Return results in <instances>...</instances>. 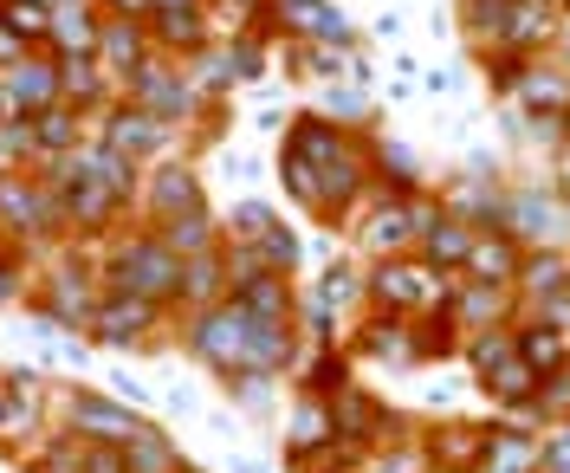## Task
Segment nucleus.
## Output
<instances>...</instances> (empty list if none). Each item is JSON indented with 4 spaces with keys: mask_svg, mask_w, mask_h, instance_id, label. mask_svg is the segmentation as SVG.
Returning a JSON list of instances; mask_svg holds the SVG:
<instances>
[{
    "mask_svg": "<svg viewBox=\"0 0 570 473\" xmlns=\"http://www.w3.org/2000/svg\"><path fill=\"white\" fill-rule=\"evenodd\" d=\"M279 176H285V195L305 215L337 227V220H351L363 195H376V144L344 130V124H331V117H292L279 149Z\"/></svg>",
    "mask_w": 570,
    "mask_h": 473,
    "instance_id": "obj_1",
    "label": "nucleus"
},
{
    "mask_svg": "<svg viewBox=\"0 0 570 473\" xmlns=\"http://www.w3.org/2000/svg\"><path fill=\"white\" fill-rule=\"evenodd\" d=\"M181 344H188V357H195L202 369H214L227 390H234V383H259V376H253L259 318H253L247 305L220 298V305H208V312H188V318H181Z\"/></svg>",
    "mask_w": 570,
    "mask_h": 473,
    "instance_id": "obj_2",
    "label": "nucleus"
},
{
    "mask_svg": "<svg viewBox=\"0 0 570 473\" xmlns=\"http://www.w3.org/2000/svg\"><path fill=\"white\" fill-rule=\"evenodd\" d=\"M454 286H461V273H441V266H428L422 254H402V259H376V266H370L363 298H370V312H383V318H434V312H448Z\"/></svg>",
    "mask_w": 570,
    "mask_h": 473,
    "instance_id": "obj_3",
    "label": "nucleus"
},
{
    "mask_svg": "<svg viewBox=\"0 0 570 473\" xmlns=\"http://www.w3.org/2000/svg\"><path fill=\"white\" fill-rule=\"evenodd\" d=\"M105 292H130V298H149V305H176L181 312V259L163 247V234H130L110 247V266H105Z\"/></svg>",
    "mask_w": 570,
    "mask_h": 473,
    "instance_id": "obj_4",
    "label": "nucleus"
},
{
    "mask_svg": "<svg viewBox=\"0 0 570 473\" xmlns=\"http://www.w3.org/2000/svg\"><path fill=\"white\" fill-rule=\"evenodd\" d=\"M466 364H473L480 390H487L499 408H512V415H532V402H538V390H544V376H538V369L519 357V344H512V325L466 337Z\"/></svg>",
    "mask_w": 570,
    "mask_h": 473,
    "instance_id": "obj_5",
    "label": "nucleus"
},
{
    "mask_svg": "<svg viewBox=\"0 0 570 473\" xmlns=\"http://www.w3.org/2000/svg\"><path fill=\"white\" fill-rule=\"evenodd\" d=\"M59 428L66 435H78L85 447H137L142 435H156V422H142V415H130L124 402L98 396V390H66L59 396Z\"/></svg>",
    "mask_w": 570,
    "mask_h": 473,
    "instance_id": "obj_6",
    "label": "nucleus"
},
{
    "mask_svg": "<svg viewBox=\"0 0 570 473\" xmlns=\"http://www.w3.org/2000/svg\"><path fill=\"white\" fill-rule=\"evenodd\" d=\"M434 208H441V201H428V195H383V188H376V208H370L363 227H356V247L370 254V266H376V259L415 254Z\"/></svg>",
    "mask_w": 570,
    "mask_h": 473,
    "instance_id": "obj_7",
    "label": "nucleus"
},
{
    "mask_svg": "<svg viewBox=\"0 0 570 473\" xmlns=\"http://www.w3.org/2000/svg\"><path fill=\"white\" fill-rule=\"evenodd\" d=\"M156 331H163V305L130 298V292H105L91 312V337L110 351H142V344H156Z\"/></svg>",
    "mask_w": 570,
    "mask_h": 473,
    "instance_id": "obj_8",
    "label": "nucleus"
},
{
    "mask_svg": "<svg viewBox=\"0 0 570 473\" xmlns=\"http://www.w3.org/2000/svg\"><path fill=\"white\" fill-rule=\"evenodd\" d=\"M473 473H551V435L525 422H493Z\"/></svg>",
    "mask_w": 570,
    "mask_h": 473,
    "instance_id": "obj_9",
    "label": "nucleus"
},
{
    "mask_svg": "<svg viewBox=\"0 0 570 473\" xmlns=\"http://www.w3.org/2000/svg\"><path fill=\"white\" fill-rule=\"evenodd\" d=\"M570 215L564 195H544V188H512L505 195V215H499V234H512L525 254L532 247H551V234H558V220Z\"/></svg>",
    "mask_w": 570,
    "mask_h": 473,
    "instance_id": "obj_10",
    "label": "nucleus"
},
{
    "mask_svg": "<svg viewBox=\"0 0 570 473\" xmlns=\"http://www.w3.org/2000/svg\"><path fill=\"white\" fill-rule=\"evenodd\" d=\"M176 137V124H163V117H149L142 105H117L105 124V149L110 156H124V162H142V156H156V149H169Z\"/></svg>",
    "mask_w": 570,
    "mask_h": 473,
    "instance_id": "obj_11",
    "label": "nucleus"
},
{
    "mask_svg": "<svg viewBox=\"0 0 570 473\" xmlns=\"http://www.w3.org/2000/svg\"><path fill=\"white\" fill-rule=\"evenodd\" d=\"M570 286V254L564 247H532L525 254V266H519V318H532V312H544L551 298H564Z\"/></svg>",
    "mask_w": 570,
    "mask_h": 473,
    "instance_id": "obj_12",
    "label": "nucleus"
},
{
    "mask_svg": "<svg viewBox=\"0 0 570 473\" xmlns=\"http://www.w3.org/2000/svg\"><path fill=\"white\" fill-rule=\"evenodd\" d=\"M273 13L292 33V46H351V27L331 0H273Z\"/></svg>",
    "mask_w": 570,
    "mask_h": 473,
    "instance_id": "obj_13",
    "label": "nucleus"
},
{
    "mask_svg": "<svg viewBox=\"0 0 570 473\" xmlns=\"http://www.w3.org/2000/svg\"><path fill=\"white\" fill-rule=\"evenodd\" d=\"M142 208H149V220H156V227H169V220H181V215H202L208 201H202L195 169H188V162H169V169H156V176H149V188H142Z\"/></svg>",
    "mask_w": 570,
    "mask_h": 473,
    "instance_id": "obj_14",
    "label": "nucleus"
},
{
    "mask_svg": "<svg viewBox=\"0 0 570 473\" xmlns=\"http://www.w3.org/2000/svg\"><path fill=\"white\" fill-rule=\"evenodd\" d=\"M519 266H525V247L512 240V234H499V227H480V240H473V254H466V273L473 286H519Z\"/></svg>",
    "mask_w": 570,
    "mask_h": 473,
    "instance_id": "obj_15",
    "label": "nucleus"
},
{
    "mask_svg": "<svg viewBox=\"0 0 570 473\" xmlns=\"http://www.w3.org/2000/svg\"><path fill=\"white\" fill-rule=\"evenodd\" d=\"M473 240H480V227H473V220L434 208V215H428V227H422V247H415V254H422L428 266H441V273H466Z\"/></svg>",
    "mask_w": 570,
    "mask_h": 473,
    "instance_id": "obj_16",
    "label": "nucleus"
},
{
    "mask_svg": "<svg viewBox=\"0 0 570 473\" xmlns=\"http://www.w3.org/2000/svg\"><path fill=\"white\" fill-rule=\"evenodd\" d=\"M351 357H370V364H415V331H409V318L370 312V318L351 331Z\"/></svg>",
    "mask_w": 570,
    "mask_h": 473,
    "instance_id": "obj_17",
    "label": "nucleus"
},
{
    "mask_svg": "<svg viewBox=\"0 0 570 473\" xmlns=\"http://www.w3.org/2000/svg\"><path fill=\"white\" fill-rule=\"evenodd\" d=\"M512 344H519V357L551 383L558 369H570V331L564 325H551V318H519L512 325Z\"/></svg>",
    "mask_w": 570,
    "mask_h": 473,
    "instance_id": "obj_18",
    "label": "nucleus"
},
{
    "mask_svg": "<svg viewBox=\"0 0 570 473\" xmlns=\"http://www.w3.org/2000/svg\"><path fill=\"white\" fill-rule=\"evenodd\" d=\"M487 428L493 422H441V428H428V461L448 473H473L480 447H487Z\"/></svg>",
    "mask_w": 570,
    "mask_h": 473,
    "instance_id": "obj_19",
    "label": "nucleus"
},
{
    "mask_svg": "<svg viewBox=\"0 0 570 473\" xmlns=\"http://www.w3.org/2000/svg\"><path fill=\"white\" fill-rule=\"evenodd\" d=\"M512 98L525 105V117H570V72H564V66H544V59H532Z\"/></svg>",
    "mask_w": 570,
    "mask_h": 473,
    "instance_id": "obj_20",
    "label": "nucleus"
},
{
    "mask_svg": "<svg viewBox=\"0 0 570 473\" xmlns=\"http://www.w3.org/2000/svg\"><path fill=\"white\" fill-rule=\"evenodd\" d=\"M512 13H519V0H461L466 46H473L480 59H493V52H505V33H512Z\"/></svg>",
    "mask_w": 570,
    "mask_h": 473,
    "instance_id": "obj_21",
    "label": "nucleus"
},
{
    "mask_svg": "<svg viewBox=\"0 0 570 473\" xmlns=\"http://www.w3.org/2000/svg\"><path fill=\"white\" fill-rule=\"evenodd\" d=\"M98 66L117 78H137L149 66V33L137 20H105V39H98Z\"/></svg>",
    "mask_w": 570,
    "mask_h": 473,
    "instance_id": "obj_22",
    "label": "nucleus"
},
{
    "mask_svg": "<svg viewBox=\"0 0 570 473\" xmlns=\"http://www.w3.org/2000/svg\"><path fill=\"white\" fill-rule=\"evenodd\" d=\"M46 39H59L71 59H98L105 20H98L91 7H78V0H59V7H52V33H46Z\"/></svg>",
    "mask_w": 570,
    "mask_h": 473,
    "instance_id": "obj_23",
    "label": "nucleus"
},
{
    "mask_svg": "<svg viewBox=\"0 0 570 473\" xmlns=\"http://www.w3.org/2000/svg\"><path fill=\"white\" fill-rule=\"evenodd\" d=\"M156 39H163V52H188V59H202L214 39H208V20H202V7H176V13H156Z\"/></svg>",
    "mask_w": 570,
    "mask_h": 473,
    "instance_id": "obj_24",
    "label": "nucleus"
},
{
    "mask_svg": "<svg viewBox=\"0 0 570 473\" xmlns=\"http://www.w3.org/2000/svg\"><path fill=\"white\" fill-rule=\"evenodd\" d=\"M20 467H27V473H85V467H91V447H85L78 435H66V428H52V435L20 461Z\"/></svg>",
    "mask_w": 570,
    "mask_h": 473,
    "instance_id": "obj_25",
    "label": "nucleus"
},
{
    "mask_svg": "<svg viewBox=\"0 0 570 473\" xmlns=\"http://www.w3.org/2000/svg\"><path fill=\"white\" fill-rule=\"evenodd\" d=\"M7 91H13V105H27V110H52V98L66 91V72H52V66H13Z\"/></svg>",
    "mask_w": 570,
    "mask_h": 473,
    "instance_id": "obj_26",
    "label": "nucleus"
},
{
    "mask_svg": "<svg viewBox=\"0 0 570 473\" xmlns=\"http://www.w3.org/2000/svg\"><path fill=\"white\" fill-rule=\"evenodd\" d=\"M71 137H78V124H71L66 110H39L33 117V144L39 149H66Z\"/></svg>",
    "mask_w": 570,
    "mask_h": 473,
    "instance_id": "obj_27",
    "label": "nucleus"
},
{
    "mask_svg": "<svg viewBox=\"0 0 570 473\" xmlns=\"http://www.w3.org/2000/svg\"><path fill=\"white\" fill-rule=\"evenodd\" d=\"M20 292H27V286H20V259H13V254H0V305H13Z\"/></svg>",
    "mask_w": 570,
    "mask_h": 473,
    "instance_id": "obj_28",
    "label": "nucleus"
},
{
    "mask_svg": "<svg viewBox=\"0 0 570 473\" xmlns=\"http://www.w3.org/2000/svg\"><path fill=\"white\" fill-rule=\"evenodd\" d=\"M7 415H13V383L0 376V428H7Z\"/></svg>",
    "mask_w": 570,
    "mask_h": 473,
    "instance_id": "obj_29",
    "label": "nucleus"
},
{
    "mask_svg": "<svg viewBox=\"0 0 570 473\" xmlns=\"http://www.w3.org/2000/svg\"><path fill=\"white\" fill-rule=\"evenodd\" d=\"M0 59H13V27H7V13H0Z\"/></svg>",
    "mask_w": 570,
    "mask_h": 473,
    "instance_id": "obj_30",
    "label": "nucleus"
},
{
    "mask_svg": "<svg viewBox=\"0 0 570 473\" xmlns=\"http://www.w3.org/2000/svg\"><path fill=\"white\" fill-rule=\"evenodd\" d=\"M558 46H564V72H570V20H564V33H558Z\"/></svg>",
    "mask_w": 570,
    "mask_h": 473,
    "instance_id": "obj_31",
    "label": "nucleus"
},
{
    "mask_svg": "<svg viewBox=\"0 0 570 473\" xmlns=\"http://www.w3.org/2000/svg\"><path fill=\"white\" fill-rule=\"evenodd\" d=\"M337 473H363V467H337Z\"/></svg>",
    "mask_w": 570,
    "mask_h": 473,
    "instance_id": "obj_32",
    "label": "nucleus"
},
{
    "mask_svg": "<svg viewBox=\"0 0 570 473\" xmlns=\"http://www.w3.org/2000/svg\"><path fill=\"white\" fill-rule=\"evenodd\" d=\"M434 473H448V467H434Z\"/></svg>",
    "mask_w": 570,
    "mask_h": 473,
    "instance_id": "obj_33",
    "label": "nucleus"
},
{
    "mask_svg": "<svg viewBox=\"0 0 570 473\" xmlns=\"http://www.w3.org/2000/svg\"><path fill=\"white\" fill-rule=\"evenodd\" d=\"M564 298H570V286H564Z\"/></svg>",
    "mask_w": 570,
    "mask_h": 473,
    "instance_id": "obj_34",
    "label": "nucleus"
},
{
    "mask_svg": "<svg viewBox=\"0 0 570 473\" xmlns=\"http://www.w3.org/2000/svg\"><path fill=\"white\" fill-rule=\"evenodd\" d=\"M188 473H195V467H188Z\"/></svg>",
    "mask_w": 570,
    "mask_h": 473,
    "instance_id": "obj_35",
    "label": "nucleus"
}]
</instances>
